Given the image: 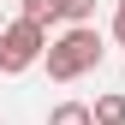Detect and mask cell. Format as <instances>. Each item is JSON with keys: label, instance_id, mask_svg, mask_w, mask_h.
<instances>
[{"label": "cell", "instance_id": "cell-3", "mask_svg": "<svg viewBox=\"0 0 125 125\" xmlns=\"http://www.w3.org/2000/svg\"><path fill=\"white\" fill-rule=\"evenodd\" d=\"M89 125H125V95H95L89 101Z\"/></svg>", "mask_w": 125, "mask_h": 125}, {"label": "cell", "instance_id": "cell-8", "mask_svg": "<svg viewBox=\"0 0 125 125\" xmlns=\"http://www.w3.org/2000/svg\"><path fill=\"white\" fill-rule=\"evenodd\" d=\"M0 125H6V119H0Z\"/></svg>", "mask_w": 125, "mask_h": 125}, {"label": "cell", "instance_id": "cell-6", "mask_svg": "<svg viewBox=\"0 0 125 125\" xmlns=\"http://www.w3.org/2000/svg\"><path fill=\"white\" fill-rule=\"evenodd\" d=\"M48 125H89V101H54Z\"/></svg>", "mask_w": 125, "mask_h": 125}, {"label": "cell", "instance_id": "cell-4", "mask_svg": "<svg viewBox=\"0 0 125 125\" xmlns=\"http://www.w3.org/2000/svg\"><path fill=\"white\" fill-rule=\"evenodd\" d=\"M60 24H95V0H54Z\"/></svg>", "mask_w": 125, "mask_h": 125}, {"label": "cell", "instance_id": "cell-2", "mask_svg": "<svg viewBox=\"0 0 125 125\" xmlns=\"http://www.w3.org/2000/svg\"><path fill=\"white\" fill-rule=\"evenodd\" d=\"M42 48H48V30L12 18L6 30H0V77H18V72H30V66H42Z\"/></svg>", "mask_w": 125, "mask_h": 125}, {"label": "cell", "instance_id": "cell-5", "mask_svg": "<svg viewBox=\"0 0 125 125\" xmlns=\"http://www.w3.org/2000/svg\"><path fill=\"white\" fill-rule=\"evenodd\" d=\"M18 18L36 24V30H54V24H60V18H54V0H18Z\"/></svg>", "mask_w": 125, "mask_h": 125}, {"label": "cell", "instance_id": "cell-7", "mask_svg": "<svg viewBox=\"0 0 125 125\" xmlns=\"http://www.w3.org/2000/svg\"><path fill=\"white\" fill-rule=\"evenodd\" d=\"M113 42H119V48H125V0H119V6H113Z\"/></svg>", "mask_w": 125, "mask_h": 125}, {"label": "cell", "instance_id": "cell-1", "mask_svg": "<svg viewBox=\"0 0 125 125\" xmlns=\"http://www.w3.org/2000/svg\"><path fill=\"white\" fill-rule=\"evenodd\" d=\"M101 54L107 48H101V30L95 24H66L48 48H42V66H48L54 83H77V77H89L101 66Z\"/></svg>", "mask_w": 125, "mask_h": 125}]
</instances>
